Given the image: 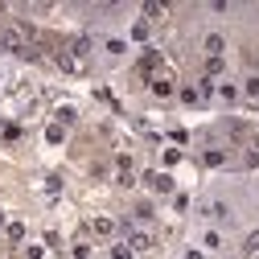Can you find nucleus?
I'll return each instance as SVG.
<instances>
[{
    "label": "nucleus",
    "instance_id": "nucleus-2",
    "mask_svg": "<svg viewBox=\"0 0 259 259\" xmlns=\"http://www.w3.org/2000/svg\"><path fill=\"white\" fill-rule=\"evenodd\" d=\"M111 259H132V247H123V243H115V247H111Z\"/></svg>",
    "mask_w": 259,
    "mask_h": 259
},
{
    "label": "nucleus",
    "instance_id": "nucleus-1",
    "mask_svg": "<svg viewBox=\"0 0 259 259\" xmlns=\"http://www.w3.org/2000/svg\"><path fill=\"white\" fill-rule=\"evenodd\" d=\"M193 156H198V165L218 169L226 177L251 173V169H259V132L247 119L218 115L193 132Z\"/></svg>",
    "mask_w": 259,
    "mask_h": 259
}]
</instances>
